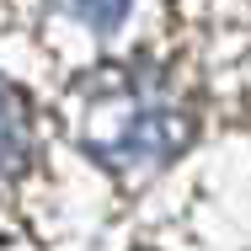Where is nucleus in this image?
Segmentation results:
<instances>
[{
  "label": "nucleus",
  "mask_w": 251,
  "mask_h": 251,
  "mask_svg": "<svg viewBox=\"0 0 251 251\" xmlns=\"http://www.w3.org/2000/svg\"><path fill=\"white\" fill-rule=\"evenodd\" d=\"M70 5H75V16L91 22V27H118L134 0H70Z\"/></svg>",
  "instance_id": "nucleus-3"
},
{
  "label": "nucleus",
  "mask_w": 251,
  "mask_h": 251,
  "mask_svg": "<svg viewBox=\"0 0 251 251\" xmlns=\"http://www.w3.org/2000/svg\"><path fill=\"white\" fill-rule=\"evenodd\" d=\"M187 145V123L166 107H128L118 112L112 123L97 128V150L107 160H128V166H150V160H166Z\"/></svg>",
  "instance_id": "nucleus-1"
},
{
  "label": "nucleus",
  "mask_w": 251,
  "mask_h": 251,
  "mask_svg": "<svg viewBox=\"0 0 251 251\" xmlns=\"http://www.w3.org/2000/svg\"><path fill=\"white\" fill-rule=\"evenodd\" d=\"M32 155V118H27V101L22 91H11L0 80V176H16Z\"/></svg>",
  "instance_id": "nucleus-2"
}]
</instances>
